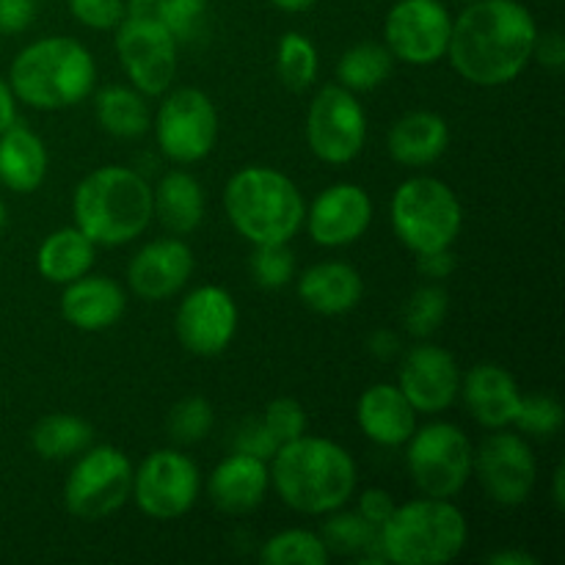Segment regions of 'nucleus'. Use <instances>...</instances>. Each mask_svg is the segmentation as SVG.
Masks as SVG:
<instances>
[{
  "label": "nucleus",
  "mask_w": 565,
  "mask_h": 565,
  "mask_svg": "<svg viewBox=\"0 0 565 565\" xmlns=\"http://www.w3.org/2000/svg\"><path fill=\"white\" fill-rule=\"evenodd\" d=\"M539 25L519 0H475L452 20L447 61L458 77L478 88L519 81L533 64Z\"/></svg>",
  "instance_id": "1"
},
{
  "label": "nucleus",
  "mask_w": 565,
  "mask_h": 565,
  "mask_svg": "<svg viewBox=\"0 0 565 565\" xmlns=\"http://www.w3.org/2000/svg\"><path fill=\"white\" fill-rule=\"evenodd\" d=\"M270 489L301 516H326L345 508L359 486V467L351 452L326 436H298L268 461Z\"/></svg>",
  "instance_id": "2"
},
{
  "label": "nucleus",
  "mask_w": 565,
  "mask_h": 565,
  "mask_svg": "<svg viewBox=\"0 0 565 565\" xmlns=\"http://www.w3.org/2000/svg\"><path fill=\"white\" fill-rule=\"evenodd\" d=\"M152 218V185L130 166H99L72 193V221L94 246H127L149 230Z\"/></svg>",
  "instance_id": "3"
},
{
  "label": "nucleus",
  "mask_w": 565,
  "mask_h": 565,
  "mask_svg": "<svg viewBox=\"0 0 565 565\" xmlns=\"http://www.w3.org/2000/svg\"><path fill=\"white\" fill-rule=\"evenodd\" d=\"M9 86L17 103L33 110H66L97 88V61L72 36H42L25 44L9 66Z\"/></svg>",
  "instance_id": "4"
},
{
  "label": "nucleus",
  "mask_w": 565,
  "mask_h": 565,
  "mask_svg": "<svg viewBox=\"0 0 565 565\" xmlns=\"http://www.w3.org/2000/svg\"><path fill=\"white\" fill-rule=\"evenodd\" d=\"M224 213L252 246L292 243L303 230L307 199L285 171L274 166H243L224 185Z\"/></svg>",
  "instance_id": "5"
},
{
  "label": "nucleus",
  "mask_w": 565,
  "mask_h": 565,
  "mask_svg": "<svg viewBox=\"0 0 565 565\" xmlns=\"http://www.w3.org/2000/svg\"><path fill=\"white\" fill-rule=\"evenodd\" d=\"M379 541L392 565H447L467 550L469 522L452 500L417 497L395 505Z\"/></svg>",
  "instance_id": "6"
},
{
  "label": "nucleus",
  "mask_w": 565,
  "mask_h": 565,
  "mask_svg": "<svg viewBox=\"0 0 565 565\" xmlns=\"http://www.w3.org/2000/svg\"><path fill=\"white\" fill-rule=\"evenodd\" d=\"M392 230L414 254L456 246L463 230V207L445 180L414 174L395 188L390 202Z\"/></svg>",
  "instance_id": "7"
},
{
  "label": "nucleus",
  "mask_w": 565,
  "mask_h": 565,
  "mask_svg": "<svg viewBox=\"0 0 565 565\" xmlns=\"http://www.w3.org/2000/svg\"><path fill=\"white\" fill-rule=\"evenodd\" d=\"M406 469L423 497L456 500L475 478V445L458 425L436 419L406 441Z\"/></svg>",
  "instance_id": "8"
},
{
  "label": "nucleus",
  "mask_w": 565,
  "mask_h": 565,
  "mask_svg": "<svg viewBox=\"0 0 565 565\" xmlns=\"http://www.w3.org/2000/svg\"><path fill=\"white\" fill-rule=\"evenodd\" d=\"M114 50L127 83L143 97H163L180 70V42L152 9H130L114 28Z\"/></svg>",
  "instance_id": "9"
},
{
  "label": "nucleus",
  "mask_w": 565,
  "mask_h": 565,
  "mask_svg": "<svg viewBox=\"0 0 565 565\" xmlns=\"http://www.w3.org/2000/svg\"><path fill=\"white\" fill-rule=\"evenodd\" d=\"M132 491V461L114 445H88L75 456L64 480V505L81 522H99L127 505Z\"/></svg>",
  "instance_id": "10"
},
{
  "label": "nucleus",
  "mask_w": 565,
  "mask_h": 565,
  "mask_svg": "<svg viewBox=\"0 0 565 565\" xmlns=\"http://www.w3.org/2000/svg\"><path fill=\"white\" fill-rule=\"evenodd\" d=\"M218 108L193 86L169 88L152 116L154 143L177 166H193L210 158L218 143Z\"/></svg>",
  "instance_id": "11"
},
{
  "label": "nucleus",
  "mask_w": 565,
  "mask_h": 565,
  "mask_svg": "<svg viewBox=\"0 0 565 565\" xmlns=\"http://www.w3.org/2000/svg\"><path fill=\"white\" fill-rule=\"evenodd\" d=\"M202 494V472L188 452L160 447L132 467L130 500L154 522H174L191 513Z\"/></svg>",
  "instance_id": "12"
},
{
  "label": "nucleus",
  "mask_w": 565,
  "mask_h": 565,
  "mask_svg": "<svg viewBox=\"0 0 565 565\" xmlns=\"http://www.w3.org/2000/svg\"><path fill=\"white\" fill-rule=\"evenodd\" d=\"M307 147L320 163L348 166L367 143V110L340 83L318 88L307 110Z\"/></svg>",
  "instance_id": "13"
},
{
  "label": "nucleus",
  "mask_w": 565,
  "mask_h": 565,
  "mask_svg": "<svg viewBox=\"0 0 565 565\" xmlns=\"http://www.w3.org/2000/svg\"><path fill=\"white\" fill-rule=\"evenodd\" d=\"M475 475L491 502L519 508L530 500L539 480V461L519 430H491L475 450Z\"/></svg>",
  "instance_id": "14"
},
{
  "label": "nucleus",
  "mask_w": 565,
  "mask_h": 565,
  "mask_svg": "<svg viewBox=\"0 0 565 565\" xmlns=\"http://www.w3.org/2000/svg\"><path fill=\"white\" fill-rule=\"evenodd\" d=\"M452 14L441 0H397L384 20V44L408 66H434L447 58Z\"/></svg>",
  "instance_id": "15"
},
{
  "label": "nucleus",
  "mask_w": 565,
  "mask_h": 565,
  "mask_svg": "<svg viewBox=\"0 0 565 565\" xmlns=\"http://www.w3.org/2000/svg\"><path fill=\"white\" fill-rule=\"evenodd\" d=\"M241 312L230 290L218 285H199L185 292L174 315V331L188 353L213 359L235 342Z\"/></svg>",
  "instance_id": "16"
},
{
  "label": "nucleus",
  "mask_w": 565,
  "mask_h": 565,
  "mask_svg": "<svg viewBox=\"0 0 565 565\" xmlns=\"http://www.w3.org/2000/svg\"><path fill=\"white\" fill-rule=\"evenodd\" d=\"M397 386L417 414L450 412L461 395V367L447 348L419 342L408 348L397 370Z\"/></svg>",
  "instance_id": "17"
},
{
  "label": "nucleus",
  "mask_w": 565,
  "mask_h": 565,
  "mask_svg": "<svg viewBox=\"0 0 565 565\" xmlns=\"http://www.w3.org/2000/svg\"><path fill=\"white\" fill-rule=\"evenodd\" d=\"M373 215V199L359 182H334L307 204L303 226L318 246L345 248L367 235Z\"/></svg>",
  "instance_id": "18"
},
{
  "label": "nucleus",
  "mask_w": 565,
  "mask_h": 565,
  "mask_svg": "<svg viewBox=\"0 0 565 565\" xmlns=\"http://www.w3.org/2000/svg\"><path fill=\"white\" fill-rule=\"evenodd\" d=\"M193 268H196V257L182 237H158L132 254L127 265V285L143 301L160 303L185 290Z\"/></svg>",
  "instance_id": "19"
},
{
  "label": "nucleus",
  "mask_w": 565,
  "mask_h": 565,
  "mask_svg": "<svg viewBox=\"0 0 565 565\" xmlns=\"http://www.w3.org/2000/svg\"><path fill=\"white\" fill-rule=\"evenodd\" d=\"M469 417L486 430L513 428L522 390L516 379L497 362H480L461 375V395Z\"/></svg>",
  "instance_id": "20"
},
{
  "label": "nucleus",
  "mask_w": 565,
  "mask_h": 565,
  "mask_svg": "<svg viewBox=\"0 0 565 565\" xmlns=\"http://www.w3.org/2000/svg\"><path fill=\"white\" fill-rule=\"evenodd\" d=\"M270 491L268 461L232 450L221 458L207 478V497L221 513L246 516L257 511Z\"/></svg>",
  "instance_id": "21"
},
{
  "label": "nucleus",
  "mask_w": 565,
  "mask_h": 565,
  "mask_svg": "<svg viewBox=\"0 0 565 565\" xmlns=\"http://www.w3.org/2000/svg\"><path fill=\"white\" fill-rule=\"evenodd\" d=\"M127 312V292L116 279L88 270L81 279L64 285L61 292V318L77 331L114 329Z\"/></svg>",
  "instance_id": "22"
},
{
  "label": "nucleus",
  "mask_w": 565,
  "mask_h": 565,
  "mask_svg": "<svg viewBox=\"0 0 565 565\" xmlns=\"http://www.w3.org/2000/svg\"><path fill=\"white\" fill-rule=\"evenodd\" d=\"M356 425L367 441L384 450H397L417 430V412L397 384L367 386L356 401Z\"/></svg>",
  "instance_id": "23"
},
{
  "label": "nucleus",
  "mask_w": 565,
  "mask_h": 565,
  "mask_svg": "<svg viewBox=\"0 0 565 565\" xmlns=\"http://www.w3.org/2000/svg\"><path fill=\"white\" fill-rule=\"evenodd\" d=\"M298 298L315 315L340 318L353 312L364 298V279L345 259H323L298 276Z\"/></svg>",
  "instance_id": "24"
},
{
  "label": "nucleus",
  "mask_w": 565,
  "mask_h": 565,
  "mask_svg": "<svg viewBox=\"0 0 565 565\" xmlns=\"http://www.w3.org/2000/svg\"><path fill=\"white\" fill-rule=\"evenodd\" d=\"M450 147V125L436 110H408L386 132L390 158L403 169H428Z\"/></svg>",
  "instance_id": "25"
},
{
  "label": "nucleus",
  "mask_w": 565,
  "mask_h": 565,
  "mask_svg": "<svg viewBox=\"0 0 565 565\" xmlns=\"http://www.w3.org/2000/svg\"><path fill=\"white\" fill-rule=\"evenodd\" d=\"M207 213L204 188L191 171H166L152 188V215L169 235L185 237L202 226Z\"/></svg>",
  "instance_id": "26"
},
{
  "label": "nucleus",
  "mask_w": 565,
  "mask_h": 565,
  "mask_svg": "<svg viewBox=\"0 0 565 565\" xmlns=\"http://www.w3.org/2000/svg\"><path fill=\"white\" fill-rule=\"evenodd\" d=\"M47 147L31 127L14 121L9 130L0 132V185L11 193L28 196L39 191L47 177Z\"/></svg>",
  "instance_id": "27"
},
{
  "label": "nucleus",
  "mask_w": 565,
  "mask_h": 565,
  "mask_svg": "<svg viewBox=\"0 0 565 565\" xmlns=\"http://www.w3.org/2000/svg\"><path fill=\"white\" fill-rule=\"evenodd\" d=\"M94 259L97 246L75 224L50 232L36 248V270L42 279L61 287L86 276L94 268Z\"/></svg>",
  "instance_id": "28"
},
{
  "label": "nucleus",
  "mask_w": 565,
  "mask_h": 565,
  "mask_svg": "<svg viewBox=\"0 0 565 565\" xmlns=\"http://www.w3.org/2000/svg\"><path fill=\"white\" fill-rule=\"evenodd\" d=\"M147 99L149 97H143L130 83L103 86L94 94L97 125L119 141H138L152 130V110H149Z\"/></svg>",
  "instance_id": "29"
},
{
  "label": "nucleus",
  "mask_w": 565,
  "mask_h": 565,
  "mask_svg": "<svg viewBox=\"0 0 565 565\" xmlns=\"http://www.w3.org/2000/svg\"><path fill=\"white\" fill-rule=\"evenodd\" d=\"M323 524H320V539H323L326 550L331 557H353V561L364 565H381L384 552H381L379 527L370 524L362 513L353 508H337V511L326 513Z\"/></svg>",
  "instance_id": "30"
},
{
  "label": "nucleus",
  "mask_w": 565,
  "mask_h": 565,
  "mask_svg": "<svg viewBox=\"0 0 565 565\" xmlns=\"http://www.w3.org/2000/svg\"><path fill=\"white\" fill-rule=\"evenodd\" d=\"M94 445V428L77 414H47L31 428V447L42 461H66Z\"/></svg>",
  "instance_id": "31"
},
{
  "label": "nucleus",
  "mask_w": 565,
  "mask_h": 565,
  "mask_svg": "<svg viewBox=\"0 0 565 565\" xmlns=\"http://www.w3.org/2000/svg\"><path fill=\"white\" fill-rule=\"evenodd\" d=\"M395 72V58L384 42H359L337 58L334 75L353 94H367L384 86Z\"/></svg>",
  "instance_id": "32"
},
{
  "label": "nucleus",
  "mask_w": 565,
  "mask_h": 565,
  "mask_svg": "<svg viewBox=\"0 0 565 565\" xmlns=\"http://www.w3.org/2000/svg\"><path fill=\"white\" fill-rule=\"evenodd\" d=\"M265 565H326L331 561L320 533L307 527L279 530L259 546Z\"/></svg>",
  "instance_id": "33"
},
{
  "label": "nucleus",
  "mask_w": 565,
  "mask_h": 565,
  "mask_svg": "<svg viewBox=\"0 0 565 565\" xmlns=\"http://www.w3.org/2000/svg\"><path fill=\"white\" fill-rule=\"evenodd\" d=\"M320 72L318 47L309 36L287 31L276 44V75L290 92H307L315 86Z\"/></svg>",
  "instance_id": "34"
},
{
  "label": "nucleus",
  "mask_w": 565,
  "mask_h": 565,
  "mask_svg": "<svg viewBox=\"0 0 565 565\" xmlns=\"http://www.w3.org/2000/svg\"><path fill=\"white\" fill-rule=\"evenodd\" d=\"M447 315H450V296L441 281H428L408 296L403 307V329L417 340H428L445 326Z\"/></svg>",
  "instance_id": "35"
},
{
  "label": "nucleus",
  "mask_w": 565,
  "mask_h": 565,
  "mask_svg": "<svg viewBox=\"0 0 565 565\" xmlns=\"http://www.w3.org/2000/svg\"><path fill=\"white\" fill-rule=\"evenodd\" d=\"M215 425V412L213 403L202 395H188L180 403H174L166 419V430H169L171 441H177L180 447L199 445L210 436Z\"/></svg>",
  "instance_id": "36"
},
{
  "label": "nucleus",
  "mask_w": 565,
  "mask_h": 565,
  "mask_svg": "<svg viewBox=\"0 0 565 565\" xmlns=\"http://www.w3.org/2000/svg\"><path fill=\"white\" fill-rule=\"evenodd\" d=\"M563 419L565 412L555 395L533 392V395H522L516 419H513V428H516L524 439H552V436L561 434Z\"/></svg>",
  "instance_id": "37"
},
{
  "label": "nucleus",
  "mask_w": 565,
  "mask_h": 565,
  "mask_svg": "<svg viewBox=\"0 0 565 565\" xmlns=\"http://www.w3.org/2000/svg\"><path fill=\"white\" fill-rule=\"evenodd\" d=\"M248 270H252L254 285L265 287V290H281L296 279V252L290 248V243L254 246L252 257H248Z\"/></svg>",
  "instance_id": "38"
},
{
  "label": "nucleus",
  "mask_w": 565,
  "mask_h": 565,
  "mask_svg": "<svg viewBox=\"0 0 565 565\" xmlns=\"http://www.w3.org/2000/svg\"><path fill=\"white\" fill-rule=\"evenodd\" d=\"M210 0H158L152 6L154 17L171 31L180 44H191L202 33L207 20Z\"/></svg>",
  "instance_id": "39"
},
{
  "label": "nucleus",
  "mask_w": 565,
  "mask_h": 565,
  "mask_svg": "<svg viewBox=\"0 0 565 565\" xmlns=\"http://www.w3.org/2000/svg\"><path fill=\"white\" fill-rule=\"evenodd\" d=\"M259 419H263L265 428L276 436L279 445L298 439V436L307 434L309 428L307 408H303L301 401H296V397H276V401H270Z\"/></svg>",
  "instance_id": "40"
},
{
  "label": "nucleus",
  "mask_w": 565,
  "mask_h": 565,
  "mask_svg": "<svg viewBox=\"0 0 565 565\" xmlns=\"http://www.w3.org/2000/svg\"><path fill=\"white\" fill-rule=\"evenodd\" d=\"M72 20L88 31H114L130 11L127 0H66Z\"/></svg>",
  "instance_id": "41"
},
{
  "label": "nucleus",
  "mask_w": 565,
  "mask_h": 565,
  "mask_svg": "<svg viewBox=\"0 0 565 565\" xmlns=\"http://www.w3.org/2000/svg\"><path fill=\"white\" fill-rule=\"evenodd\" d=\"M279 447L281 445L276 441V436L265 428L263 419H246L235 434V450L248 452V456H257L263 458V461H270Z\"/></svg>",
  "instance_id": "42"
},
{
  "label": "nucleus",
  "mask_w": 565,
  "mask_h": 565,
  "mask_svg": "<svg viewBox=\"0 0 565 565\" xmlns=\"http://www.w3.org/2000/svg\"><path fill=\"white\" fill-rule=\"evenodd\" d=\"M39 0H0V36H17L36 20Z\"/></svg>",
  "instance_id": "43"
},
{
  "label": "nucleus",
  "mask_w": 565,
  "mask_h": 565,
  "mask_svg": "<svg viewBox=\"0 0 565 565\" xmlns=\"http://www.w3.org/2000/svg\"><path fill=\"white\" fill-rule=\"evenodd\" d=\"M353 500H356V511L362 513L370 524H375L379 530H381V524L390 519V513L395 511V505H397L395 497L384 489H364V491H359V494H353Z\"/></svg>",
  "instance_id": "44"
},
{
  "label": "nucleus",
  "mask_w": 565,
  "mask_h": 565,
  "mask_svg": "<svg viewBox=\"0 0 565 565\" xmlns=\"http://www.w3.org/2000/svg\"><path fill=\"white\" fill-rule=\"evenodd\" d=\"M458 259L450 248H436V252L417 254V270L423 274V279L428 281H445L456 274Z\"/></svg>",
  "instance_id": "45"
},
{
  "label": "nucleus",
  "mask_w": 565,
  "mask_h": 565,
  "mask_svg": "<svg viewBox=\"0 0 565 565\" xmlns=\"http://www.w3.org/2000/svg\"><path fill=\"white\" fill-rule=\"evenodd\" d=\"M533 61H539L544 70L561 72L565 66V39L561 31H546L535 36V47H533Z\"/></svg>",
  "instance_id": "46"
},
{
  "label": "nucleus",
  "mask_w": 565,
  "mask_h": 565,
  "mask_svg": "<svg viewBox=\"0 0 565 565\" xmlns=\"http://www.w3.org/2000/svg\"><path fill=\"white\" fill-rule=\"evenodd\" d=\"M367 351L373 353L379 362H392L403 353V342L397 337V331L392 329H379L367 337Z\"/></svg>",
  "instance_id": "47"
},
{
  "label": "nucleus",
  "mask_w": 565,
  "mask_h": 565,
  "mask_svg": "<svg viewBox=\"0 0 565 565\" xmlns=\"http://www.w3.org/2000/svg\"><path fill=\"white\" fill-rule=\"evenodd\" d=\"M17 108H20V103H17L9 81H6V77H0V132H6L11 125H14Z\"/></svg>",
  "instance_id": "48"
},
{
  "label": "nucleus",
  "mask_w": 565,
  "mask_h": 565,
  "mask_svg": "<svg viewBox=\"0 0 565 565\" xmlns=\"http://www.w3.org/2000/svg\"><path fill=\"white\" fill-rule=\"evenodd\" d=\"M491 565H539V557L530 555L527 550H500V552H491L486 557Z\"/></svg>",
  "instance_id": "49"
},
{
  "label": "nucleus",
  "mask_w": 565,
  "mask_h": 565,
  "mask_svg": "<svg viewBox=\"0 0 565 565\" xmlns=\"http://www.w3.org/2000/svg\"><path fill=\"white\" fill-rule=\"evenodd\" d=\"M552 502L557 511H565V467L557 463L555 475H552Z\"/></svg>",
  "instance_id": "50"
},
{
  "label": "nucleus",
  "mask_w": 565,
  "mask_h": 565,
  "mask_svg": "<svg viewBox=\"0 0 565 565\" xmlns=\"http://www.w3.org/2000/svg\"><path fill=\"white\" fill-rule=\"evenodd\" d=\"M270 3L279 11H285V14H303V11L312 9L318 0H270Z\"/></svg>",
  "instance_id": "51"
},
{
  "label": "nucleus",
  "mask_w": 565,
  "mask_h": 565,
  "mask_svg": "<svg viewBox=\"0 0 565 565\" xmlns=\"http://www.w3.org/2000/svg\"><path fill=\"white\" fill-rule=\"evenodd\" d=\"M127 3H130V9H152L158 0H127Z\"/></svg>",
  "instance_id": "52"
},
{
  "label": "nucleus",
  "mask_w": 565,
  "mask_h": 565,
  "mask_svg": "<svg viewBox=\"0 0 565 565\" xmlns=\"http://www.w3.org/2000/svg\"><path fill=\"white\" fill-rule=\"evenodd\" d=\"M6 221H9V210H6L3 199H0V230H3V226H6Z\"/></svg>",
  "instance_id": "53"
},
{
  "label": "nucleus",
  "mask_w": 565,
  "mask_h": 565,
  "mask_svg": "<svg viewBox=\"0 0 565 565\" xmlns=\"http://www.w3.org/2000/svg\"><path fill=\"white\" fill-rule=\"evenodd\" d=\"M461 3H475V0H461Z\"/></svg>",
  "instance_id": "54"
}]
</instances>
